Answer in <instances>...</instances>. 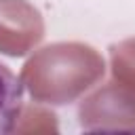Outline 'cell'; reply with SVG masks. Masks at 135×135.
<instances>
[{
  "instance_id": "obj_5",
  "label": "cell",
  "mask_w": 135,
  "mask_h": 135,
  "mask_svg": "<svg viewBox=\"0 0 135 135\" xmlns=\"http://www.w3.org/2000/svg\"><path fill=\"white\" fill-rule=\"evenodd\" d=\"M110 55H112V72L116 80L135 89V40L112 44Z\"/></svg>"
},
{
  "instance_id": "obj_4",
  "label": "cell",
  "mask_w": 135,
  "mask_h": 135,
  "mask_svg": "<svg viewBox=\"0 0 135 135\" xmlns=\"http://www.w3.org/2000/svg\"><path fill=\"white\" fill-rule=\"evenodd\" d=\"M23 110V84L0 61V135L13 133Z\"/></svg>"
},
{
  "instance_id": "obj_3",
  "label": "cell",
  "mask_w": 135,
  "mask_h": 135,
  "mask_svg": "<svg viewBox=\"0 0 135 135\" xmlns=\"http://www.w3.org/2000/svg\"><path fill=\"white\" fill-rule=\"evenodd\" d=\"M82 129H101L105 120H129V127L135 129V89L127 84H108L86 97L78 108Z\"/></svg>"
},
{
  "instance_id": "obj_2",
  "label": "cell",
  "mask_w": 135,
  "mask_h": 135,
  "mask_svg": "<svg viewBox=\"0 0 135 135\" xmlns=\"http://www.w3.org/2000/svg\"><path fill=\"white\" fill-rule=\"evenodd\" d=\"M40 13L23 0H0V51L25 55L44 34Z\"/></svg>"
},
{
  "instance_id": "obj_1",
  "label": "cell",
  "mask_w": 135,
  "mask_h": 135,
  "mask_svg": "<svg viewBox=\"0 0 135 135\" xmlns=\"http://www.w3.org/2000/svg\"><path fill=\"white\" fill-rule=\"evenodd\" d=\"M101 55L82 42H57L38 51L21 72L34 99L42 103H70L103 76Z\"/></svg>"
}]
</instances>
